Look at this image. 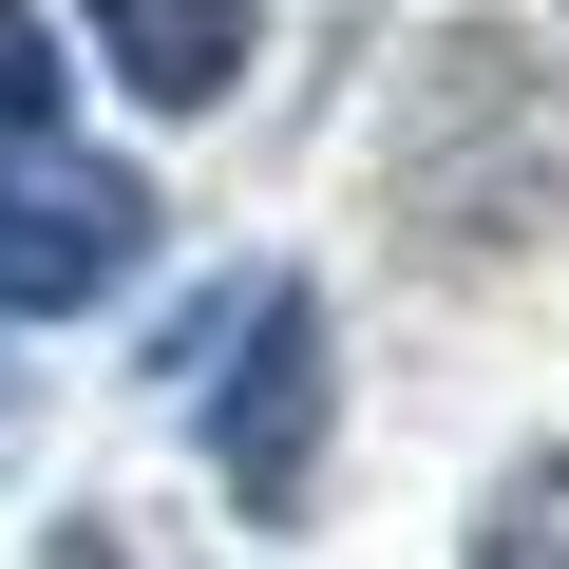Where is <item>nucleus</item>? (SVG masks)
<instances>
[{
	"label": "nucleus",
	"mask_w": 569,
	"mask_h": 569,
	"mask_svg": "<svg viewBox=\"0 0 569 569\" xmlns=\"http://www.w3.org/2000/svg\"><path fill=\"white\" fill-rule=\"evenodd\" d=\"M456 569H569V437H550V456H512V475L475 493Z\"/></svg>",
	"instance_id": "20e7f679"
},
{
	"label": "nucleus",
	"mask_w": 569,
	"mask_h": 569,
	"mask_svg": "<svg viewBox=\"0 0 569 569\" xmlns=\"http://www.w3.org/2000/svg\"><path fill=\"white\" fill-rule=\"evenodd\" d=\"M133 114H228L247 96V0H77Z\"/></svg>",
	"instance_id": "7ed1b4c3"
},
{
	"label": "nucleus",
	"mask_w": 569,
	"mask_h": 569,
	"mask_svg": "<svg viewBox=\"0 0 569 569\" xmlns=\"http://www.w3.org/2000/svg\"><path fill=\"white\" fill-rule=\"evenodd\" d=\"M0 399H20V361H0Z\"/></svg>",
	"instance_id": "423d86ee"
},
{
	"label": "nucleus",
	"mask_w": 569,
	"mask_h": 569,
	"mask_svg": "<svg viewBox=\"0 0 569 569\" xmlns=\"http://www.w3.org/2000/svg\"><path fill=\"white\" fill-rule=\"evenodd\" d=\"M323 418H342V323H323V284L305 266H247L228 284V323L190 361V437L247 512H305L323 493Z\"/></svg>",
	"instance_id": "f257e3e1"
},
{
	"label": "nucleus",
	"mask_w": 569,
	"mask_h": 569,
	"mask_svg": "<svg viewBox=\"0 0 569 569\" xmlns=\"http://www.w3.org/2000/svg\"><path fill=\"white\" fill-rule=\"evenodd\" d=\"M58 133V39H39V0H0V152Z\"/></svg>",
	"instance_id": "39448f33"
},
{
	"label": "nucleus",
	"mask_w": 569,
	"mask_h": 569,
	"mask_svg": "<svg viewBox=\"0 0 569 569\" xmlns=\"http://www.w3.org/2000/svg\"><path fill=\"white\" fill-rule=\"evenodd\" d=\"M133 266H152V171H114L77 133L0 152V342H20V323H96Z\"/></svg>",
	"instance_id": "f03ea898"
}]
</instances>
